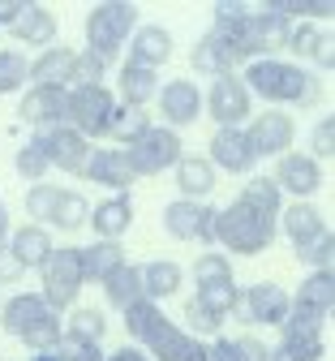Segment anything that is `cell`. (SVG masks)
<instances>
[{"instance_id": "obj_1", "label": "cell", "mask_w": 335, "mask_h": 361, "mask_svg": "<svg viewBox=\"0 0 335 361\" xmlns=\"http://www.w3.org/2000/svg\"><path fill=\"white\" fill-rule=\"evenodd\" d=\"M279 211H284V194L275 190V180L271 176H250L245 190L224 211H215V241L228 254L254 258V254L271 250L275 228H279Z\"/></svg>"}, {"instance_id": "obj_2", "label": "cell", "mask_w": 335, "mask_h": 361, "mask_svg": "<svg viewBox=\"0 0 335 361\" xmlns=\"http://www.w3.org/2000/svg\"><path fill=\"white\" fill-rule=\"evenodd\" d=\"M288 30L293 22L271 5H228V0L215 5V26H211V35L236 56V65L275 56L288 43Z\"/></svg>"}, {"instance_id": "obj_3", "label": "cell", "mask_w": 335, "mask_h": 361, "mask_svg": "<svg viewBox=\"0 0 335 361\" xmlns=\"http://www.w3.org/2000/svg\"><path fill=\"white\" fill-rule=\"evenodd\" d=\"M125 331L151 361H207V340L181 331L155 301H133L125 310Z\"/></svg>"}, {"instance_id": "obj_4", "label": "cell", "mask_w": 335, "mask_h": 361, "mask_svg": "<svg viewBox=\"0 0 335 361\" xmlns=\"http://www.w3.org/2000/svg\"><path fill=\"white\" fill-rule=\"evenodd\" d=\"M245 90L258 99H267L271 108L275 104H293V108H314L318 95H322V82L305 69V65H293V61H279V56H267V61H250L245 65Z\"/></svg>"}, {"instance_id": "obj_5", "label": "cell", "mask_w": 335, "mask_h": 361, "mask_svg": "<svg viewBox=\"0 0 335 361\" xmlns=\"http://www.w3.org/2000/svg\"><path fill=\"white\" fill-rule=\"evenodd\" d=\"M0 327L13 340H22L30 353H56L65 314H56L39 293H13L5 301V310H0Z\"/></svg>"}, {"instance_id": "obj_6", "label": "cell", "mask_w": 335, "mask_h": 361, "mask_svg": "<svg viewBox=\"0 0 335 361\" xmlns=\"http://www.w3.org/2000/svg\"><path fill=\"white\" fill-rule=\"evenodd\" d=\"M26 211H30V224H39V228H61L69 237L78 228H86V219H90V202L78 190L43 185V180L26 190Z\"/></svg>"}, {"instance_id": "obj_7", "label": "cell", "mask_w": 335, "mask_h": 361, "mask_svg": "<svg viewBox=\"0 0 335 361\" xmlns=\"http://www.w3.org/2000/svg\"><path fill=\"white\" fill-rule=\"evenodd\" d=\"M138 30V5L129 0H108V5H95L86 13V52L99 61H116V52L129 43V35Z\"/></svg>"}, {"instance_id": "obj_8", "label": "cell", "mask_w": 335, "mask_h": 361, "mask_svg": "<svg viewBox=\"0 0 335 361\" xmlns=\"http://www.w3.org/2000/svg\"><path fill=\"white\" fill-rule=\"evenodd\" d=\"M112 112H116V95L104 82H78V86L65 90V125L73 133H82L86 142L108 138Z\"/></svg>"}, {"instance_id": "obj_9", "label": "cell", "mask_w": 335, "mask_h": 361, "mask_svg": "<svg viewBox=\"0 0 335 361\" xmlns=\"http://www.w3.org/2000/svg\"><path fill=\"white\" fill-rule=\"evenodd\" d=\"M39 276H43V288H39V297L52 305L56 314H65L73 301H78V293H82V254H78V245H56L52 254H47V262L39 267Z\"/></svg>"}, {"instance_id": "obj_10", "label": "cell", "mask_w": 335, "mask_h": 361, "mask_svg": "<svg viewBox=\"0 0 335 361\" xmlns=\"http://www.w3.org/2000/svg\"><path fill=\"white\" fill-rule=\"evenodd\" d=\"M181 147H185V142H181V133H176V129H168V125H151L138 142H129V147H121V151H125L133 176H159V172H168V168L181 164V155H185Z\"/></svg>"}, {"instance_id": "obj_11", "label": "cell", "mask_w": 335, "mask_h": 361, "mask_svg": "<svg viewBox=\"0 0 335 361\" xmlns=\"http://www.w3.org/2000/svg\"><path fill=\"white\" fill-rule=\"evenodd\" d=\"M207 116L219 129H245V121L254 116V95L245 90V82L228 73V78H211L207 90Z\"/></svg>"}, {"instance_id": "obj_12", "label": "cell", "mask_w": 335, "mask_h": 361, "mask_svg": "<svg viewBox=\"0 0 335 361\" xmlns=\"http://www.w3.org/2000/svg\"><path fill=\"white\" fill-rule=\"evenodd\" d=\"M245 138H250V147H254V155L258 159H279V155H288L293 151V142H297V121H293V112H258V116H250V125H245Z\"/></svg>"}, {"instance_id": "obj_13", "label": "cell", "mask_w": 335, "mask_h": 361, "mask_svg": "<svg viewBox=\"0 0 335 361\" xmlns=\"http://www.w3.org/2000/svg\"><path fill=\"white\" fill-rule=\"evenodd\" d=\"M164 233L172 241H215V207L211 202H189L176 198L164 207Z\"/></svg>"}, {"instance_id": "obj_14", "label": "cell", "mask_w": 335, "mask_h": 361, "mask_svg": "<svg viewBox=\"0 0 335 361\" xmlns=\"http://www.w3.org/2000/svg\"><path fill=\"white\" fill-rule=\"evenodd\" d=\"M275 190L279 194H293L297 202H310L322 190V164L310 159V151H288L275 159Z\"/></svg>"}, {"instance_id": "obj_15", "label": "cell", "mask_w": 335, "mask_h": 361, "mask_svg": "<svg viewBox=\"0 0 335 361\" xmlns=\"http://www.w3.org/2000/svg\"><path fill=\"white\" fill-rule=\"evenodd\" d=\"M288 297H293L288 319H305V323H314V327H327L331 301H335V276H331V271H310L305 284H301L297 293H288Z\"/></svg>"}, {"instance_id": "obj_16", "label": "cell", "mask_w": 335, "mask_h": 361, "mask_svg": "<svg viewBox=\"0 0 335 361\" xmlns=\"http://www.w3.org/2000/svg\"><path fill=\"white\" fill-rule=\"evenodd\" d=\"M159 116L168 129H185V125H194L202 116V90L198 82H189V78H172L159 86Z\"/></svg>"}, {"instance_id": "obj_17", "label": "cell", "mask_w": 335, "mask_h": 361, "mask_svg": "<svg viewBox=\"0 0 335 361\" xmlns=\"http://www.w3.org/2000/svg\"><path fill=\"white\" fill-rule=\"evenodd\" d=\"M82 176L95 180V185H104V190H112V194H129L138 185V176H133V168H129L121 147H90Z\"/></svg>"}, {"instance_id": "obj_18", "label": "cell", "mask_w": 335, "mask_h": 361, "mask_svg": "<svg viewBox=\"0 0 335 361\" xmlns=\"http://www.w3.org/2000/svg\"><path fill=\"white\" fill-rule=\"evenodd\" d=\"M241 305H245V319L258 323V327H284L288 323V310H293V297L288 288H279L275 280H262V284H250L241 293Z\"/></svg>"}, {"instance_id": "obj_19", "label": "cell", "mask_w": 335, "mask_h": 361, "mask_svg": "<svg viewBox=\"0 0 335 361\" xmlns=\"http://www.w3.org/2000/svg\"><path fill=\"white\" fill-rule=\"evenodd\" d=\"M279 344L267 353V361H322L327 353V340H322V327L305 323V319H288L279 327Z\"/></svg>"}, {"instance_id": "obj_20", "label": "cell", "mask_w": 335, "mask_h": 361, "mask_svg": "<svg viewBox=\"0 0 335 361\" xmlns=\"http://www.w3.org/2000/svg\"><path fill=\"white\" fill-rule=\"evenodd\" d=\"M207 159H211L215 172H232V176H250L258 168V155L245 138V129H215Z\"/></svg>"}, {"instance_id": "obj_21", "label": "cell", "mask_w": 335, "mask_h": 361, "mask_svg": "<svg viewBox=\"0 0 335 361\" xmlns=\"http://www.w3.org/2000/svg\"><path fill=\"white\" fill-rule=\"evenodd\" d=\"M43 138V151H47V164H52L56 172H69L78 176L86 168V155H90V142L82 138V133H73L69 125H52V129H43L39 133Z\"/></svg>"}, {"instance_id": "obj_22", "label": "cell", "mask_w": 335, "mask_h": 361, "mask_svg": "<svg viewBox=\"0 0 335 361\" xmlns=\"http://www.w3.org/2000/svg\"><path fill=\"white\" fill-rule=\"evenodd\" d=\"M18 116L35 129L65 125V86H30L18 104Z\"/></svg>"}, {"instance_id": "obj_23", "label": "cell", "mask_w": 335, "mask_h": 361, "mask_svg": "<svg viewBox=\"0 0 335 361\" xmlns=\"http://www.w3.org/2000/svg\"><path fill=\"white\" fill-rule=\"evenodd\" d=\"M73 69H78V52L65 48V43H52V48H43V52L30 61L26 82H35V86H65V90H69Z\"/></svg>"}, {"instance_id": "obj_24", "label": "cell", "mask_w": 335, "mask_h": 361, "mask_svg": "<svg viewBox=\"0 0 335 361\" xmlns=\"http://www.w3.org/2000/svg\"><path fill=\"white\" fill-rule=\"evenodd\" d=\"M129 61L142 69H159L164 61H172V35L155 22H138V30L129 35Z\"/></svg>"}, {"instance_id": "obj_25", "label": "cell", "mask_w": 335, "mask_h": 361, "mask_svg": "<svg viewBox=\"0 0 335 361\" xmlns=\"http://www.w3.org/2000/svg\"><path fill=\"white\" fill-rule=\"evenodd\" d=\"M90 228L99 233V241H121L133 228V198L129 194H112L99 207H90Z\"/></svg>"}, {"instance_id": "obj_26", "label": "cell", "mask_w": 335, "mask_h": 361, "mask_svg": "<svg viewBox=\"0 0 335 361\" xmlns=\"http://www.w3.org/2000/svg\"><path fill=\"white\" fill-rule=\"evenodd\" d=\"M279 228H284V237H288L297 250H305V245H314L327 233V219H322V211L314 202H293V207L279 211Z\"/></svg>"}, {"instance_id": "obj_27", "label": "cell", "mask_w": 335, "mask_h": 361, "mask_svg": "<svg viewBox=\"0 0 335 361\" xmlns=\"http://www.w3.org/2000/svg\"><path fill=\"white\" fill-rule=\"evenodd\" d=\"M9 35H13L18 43H30V48H52V43H56V13L26 0L22 13H18L13 26H9Z\"/></svg>"}, {"instance_id": "obj_28", "label": "cell", "mask_w": 335, "mask_h": 361, "mask_svg": "<svg viewBox=\"0 0 335 361\" xmlns=\"http://www.w3.org/2000/svg\"><path fill=\"white\" fill-rule=\"evenodd\" d=\"M172 172H176L181 198H189V202H207L211 190H215V180H219V172L211 168L207 155H181V164H176Z\"/></svg>"}, {"instance_id": "obj_29", "label": "cell", "mask_w": 335, "mask_h": 361, "mask_svg": "<svg viewBox=\"0 0 335 361\" xmlns=\"http://www.w3.org/2000/svg\"><path fill=\"white\" fill-rule=\"evenodd\" d=\"M52 250H56L52 233L39 228V224H26V228H13V233H9V250H5V254H9L22 271H30V267H43Z\"/></svg>"}, {"instance_id": "obj_30", "label": "cell", "mask_w": 335, "mask_h": 361, "mask_svg": "<svg viewBox=\"0 0 335 361\" xmlns=\"http://www.w3.org/2000/svg\"><path fill=\"white\" fill-rule=\"evenodd\" d=\"M138 276H142V297L147 301H164V297H176L181 284H185V271L172 262V258H155L147 267H138Z\"/></svg>"}, {"instance_id": "obj_31", "label": "cell", "mask_w": 335, "mask_h": 361, "mask_svg": "<svg viewBox=\"0 0 335 361\" xmlns=\"http://www.w3.org/2000/svg\"><path fill=\"white\" fill-rule=\"evenodd\" d=\"M78 254H82V280H86V284H104L116 267H125V250H121V241L78 245Z\"/></svg>"}, {"instance_id": "obj_32", "label": "cell", "mask_w": 335, "mask_h": 361, "mask_svg": "<svg viewBox=\"0 0 335 361\" xmlns=\"http://www.w3.org/2000/svg\"><path fill=\"white\" fill-rule=\"evenodd\" d=\"M116 86H121V104H125V108H147V99L159 95V73H155V69H142V65H133V61H125Z\"/></svg>"}, {"instance_id": "obj_33", "label": "cell", "mask_w": 335, "mask_h": 361, "mask_svg": "<svg viewBox=\"0 0 335 361\" xmlns=\"http://www.w3.org/2000/svg\"><path fill=\"white\" fill-rule=\"evenodd\" d=\"M297 61H318L322 69H331V35H322L314 22H301V26H293L288 30V43H284ZM293 61V65H297Z\"/></svg>"}, {"instance_id": "obj_34", "label": "cell", "mask_w": 335, "mask_h": 361, "mask_svg": "<svg viewBox=\"0 0 335 361\" xmlns=\"http://www.w3.org/2000/svg\"><path fill=\"white\" fill-rule=\"evenodd\" d=\"M189 65H194L198 73H207V78H228V73L241 69V65H236V56L224 48L215 35H202V39L194 43V52H189Z\"/></svg>"}, {"instance_id": "obj_35", "label": "cell", "mask_w": 335, "mask_h": 361, "mask_svg": "<svg viewBox=\"0 0 335 361\" xmlns=\"http://www.w3.org/2000/svg\"><path fill=\"white\" fill-rule=\"evenodd\" d=\"M271 344L258 336H228L207 344V361H267Z\"/></svg>"}, {"instance_id": "obj_36", "label": "cell", "mask_w": 335, "mask_h": 361, "mask_svg": "<svg viewBox=\"0 0 335 361\" xmlns=\"http://www.w3.org/2000/svg\"><path fill=\"white\" fill-rule=\"evenodd\" d=\"M104 297H108V305L121 310V314H125L133 301H147V297H142V276H138V267H133V262L116 267L112 276L104 280Z\"/></svg>"}, {"instance_id": "obj_37", "label": "cell", "mask_w": 335, "mask_h": 361, "mask_svg": "<svg viewBox=\"0 0 335 361\" xmlns=\"http://www.w3.org/2000/svg\"><path fill=\"white\" fill-rule=\"evenodd\" d=\"M194 301L202 310H211L215 319H228L232 310H241V284L236 280H211V284H198Z\"/></svg>"}, {"instance_id": "obj_38", "label": "cell", "mask_w": 335, "mask_h": 361, "mask_svg": "<svg viewBox=\"0 0 335 361\" xmlns=\"http://www.w3.org/2000/svg\"><path fill=\"white\" fill-rule=\"evenodd\" d=\"M61 336H69V340H86V344H104V336H108V319L99 310H69V323L61 327Z\"/></svg>"}, {"instance_id": "obj_39", "label": "cell", "mask_w": 335, "mask_h": 361, "mask_svg": "<svg viewBox=\"0 0 335 361\" xmlns=\"http://www.w3.org/2000/svg\"><path fill=\"white\" fill-rule=\"evenodd\" d=\"M151 129V112L147 108H125V104H116V112H112V125H108V138H116V142H138L142 133Z\"/></svg>"}, {"instance_id": "obj_40", "label": "cell", "mask_w": 335, "mask_h": 361, "mask_svg": "<svg viewBox=\"0 0 335 361\" xmlns=\"http://www.w3.org/2000/svg\"><path fill=\"white\" fill-rule=\"evenodd\" d=\"M13 168H18V176H22V180H30V185H39V180L47 176V168H52V164H47V151H43V138H39V133H35L30 142H22V147H18Z\"/></svg>"}, {"instance_id": "obj_41", "label": "cell", "mask_w": 335, "mask_h": 361, "mask_svg": "<svg viewBox=\"0 0 335 361\" xmlns=\"http://www.w3.org/2000/svg\"><path fill=\"white\" fill-rule=\"evenodd\" d=\"M26 69H30V61L18 48H0V95L22 90L26 86Z\"/></svg>"}, {"instance_id": "obj_42", "label": "cell", "mask_w": 335, "mask_h": 361, "mask_svg": "<svg viewBox=\"0 0 335 361\" xmlns=\"http://www.w3.org/2000/svg\"><path fill=\"white\" fill-rule=\"evenodd\" d=\"M271 9L275 13H284V18H310V22H327L331 13H335V5L331 0H271Z\"/></svg>"}, {"instance_id": "obj_43", "label": "cell", "mask_w": 335, "mask_h": 361, "mask_svg": "<svg viewBox=\"0 0 335 361\" xmlns=\"http://www.w3.org/2000/svg\"><path fill=\"white\" fill-rule=\"evenodd\" d=\"M211 280H232V262L219 250H207L194 262V284H211Z\"/></svg>"}, {"instance_id": "obj_44", "label": "cell", "mask_w": 335, "mask_h": 361, "mask_svg": "<svg viewBox=\"0 0 335 361\" xmlns=\"http://www.w3.org/2000/svg\"><path fill=\"white\" fill-rule=\"evenodd\" d=\"M219 327H224V319H215L211 310H202V305H198L194 297L185 301V327H181V331H189V336L198 340V336H215Z\"/></svg>"}, {"instance_id": "obj_45", "label": "cell", "mask_w": 335, "mask_h": 361, "mask_svg": "<svg viewBox=\"0 0 335 361\" xmlns=\"http://www.w3.org/2000/svg\"><path fill=\"white\" fill-rule=\"evenodd\" d=\"M297 258L310 267V271H331V258H335V237H331V228L314 241V245H305V250H297Z\"/></svg>"}, {"instance_id": "obj_46", "label": "cell", "mask_w": 335, "mask_h": 361, "mask_svg": "<svg viewBox=\"0 0 335 361\" xmlns=\"http://www.w3.org/2000/svg\"><path fill=\"white\" fill-rule=\"evenodd\" d=\"M56 357H61V361H104L108 353H104V344H86V340H69V336H61Z\"/></svg>"}, {"instance_id": "obj_47", "label": "cell", "mask_w": 335, "mask_h": 361, "mask_svg": "<svg viewBox=\"0 0 335 361\" xmlns=\"http://www.w3.org/2000/svg\"><path fill=\"white\" fill-rule=\"evenodd\" d=\"M331 133H335V121L322 116V121L314 125V151H310V159H318V164L331 159V151H335V147H331Z\"/></svg>"}, {"instance_id": "obj_48", "label": "cell", "mask_w": 335, "mask_h": 361, "mask_svg": "<svg viewBox=\"0 0 335 361\" xmlns=\"http://www.w3.org/2000/svg\"><path fill=\"white\" fill-rule=\"evenodd\" d=\"M104 361H151V357H147V353H138L133 344H125V348H116V353H108Z\"/></svg>"}, {"instance_id": "obj_49", "label": "cell", "mask_w": 335, "mask_h": 361, "mask_svg": "<svg viewBox=\"0 0 335 361\" xmlns=\"http://www.w3.org/2000/svg\"><path fill=\"white\" fill-rule=\"evenodd\" d=\"M9 233H13L9 228V211H5V202H0V254L9 250Z\"/></svg>"}, {"instance_id": "obj_50", "label": "cell", "mask_w": 335, "mask_h": 361, "mask_svg": "<svg viewBox=\"0 0 335 361\" xmlns=\"http://www.w3.org/2000/svg\"><path fill=\"white\" fill-rule=\"evenodd\" d=\"M30 361H61L56 353H30Z\"/></svg>"}]
</instances>
